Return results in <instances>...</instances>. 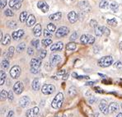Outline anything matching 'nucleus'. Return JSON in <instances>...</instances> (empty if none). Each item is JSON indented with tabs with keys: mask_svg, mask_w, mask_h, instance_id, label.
Here are the masks:
<instances>
[{
	"mask_svg": "<svg viewBox=\"0 0 122 117\" xmlns=\"http://www.w3.org/2000/svg\"><path fill=\"white\" fill-rule=\"evenodd\" d=\"M41 66V59L38 58H33L30 61V72L32 73H38L40 72Z\"/></svg>",
	"mask_w": 122,
	"mask_h": 117,
	"instance_id": "nucleus-1",
	"label": "nucleus"
},
{
	"mask_svg": "<svg viewBox=\"0 0 122 117\" xmlns=\"http://www.w3.org/2000/svg\"><path fill=\"white\" fill-rule=\"evenodd\" d=\"M63 102H64V94L62 92H59L58 94L55 96L54 98L53 102L51 103V106L53 108L56 109V108H60L62 107Z\"/></svg>",
	"mask_w": 122,
	"mask_h": 117,
	"instance_id": "nucleus-2",
	"label": "nucleus"
},
{
	"mask_svg": "<svg viewBox=\"0 0 122 117\" xmlns=\"http://www.w3.org/2000/svg\"><path fill=\"white\" fill-rule=\"evenodd\" d=\"M113 64V58L112 56H104L98 60V65L100 67H109Z\"/></svg>",
	"mask_w": 122,
	"mask_h": 117,
	"instance_id": "nucleus-3",
	"label": "nucleus"
},
{
	"mask_svg": "<svg viewBox=\"0 0 122 117\" xmlns=\"http://www.w3.org/2000/svg\"><path fill=\"white\" fill-rule=\"evenodd\" d=\"M80 41H81L82 44L84 45H92L94 43L95 37H93L92 35L84 34V35L81 36V37H80Z\"/></svg>",
	"mask_w": 122,
	"mask_h": 117,
	"instance_id": "nucleus-4",
	"label": "nucleus"
},
{
	"mask_svg": "<svg viewBox=\"0 0 122 117\" xmlns=\"http://www.w3.org/2000/svg\"><path fill=\"white\" fill-rule=\"evenodd\" d=\"M55 91V87L52 84H44L41 87V92L45 95H51Z\"/></svg>",
	"mask_w": 122,
	"mask_h": 117,
	"instance_id": "nucleus-5",
	"label": "nucleus"
},
{
	"mask_svg": "<svg viewBox=\"0 0 122 117\" xmlns=\"http://www.w3.org/2000/svg\"><path fill=\"white\" fill-rule=\"evenodd\" d=\"M69 32V29L67 27V26H60L56 31V37L58 38H62V37H64L65 36H67Z\"/></svg>",
	"mask_w": 122,
	"mask_h": 117,
	"instance_id": "nucleus-6",
	"label": "nucleus"
},
{
	"mask_svg": "<svg viewBox=\"0 0 122 117\" xmlns=\"http://www.w3.org/2000/svg\"><path fill=\"white\" fill-rule=\"evenodd\" d=\"M21 73V68L17 65H14L10 69V75L12 78H17L20 76Z\"/></svg>",
	"mask_w": 122,
	"mask_h": 117,
	"instance_id": "nucleus-7",
	"label": "nucleus"
},
{
	"mask_svg": "<svg viewBox=\"0 0 122 117\" xmlns=\"http://www.w3.org/2000/svg\"><path fill=\"white\" fill-rule=\"evenodd\" d=\"M99 109L100 111L103 113L104 115H107L109 112V106L108 103L106 100H102L99 104Z\"/></svg>",
	"mask_w": 122,
	"mask_h": 117,
	"instance_id": "nucleus-8",
	"label": "nucleus"
},
{
	"mask_svg": "<svg viewBox=\"0 0 122 117\" xmlns=\"http://www.w3.org/2000/svg\"><path fill=\"white\" fill-rule=\"evenodd\" d=\"M23 88H24V87H23V84L21 83V82H17L13 86V92L17 95H19L22 92Z\"/></svg>",
	"mask_w": 122,
	"mask_h": 117,
	"instance_id": "nucleus-9",
	"label": "nucleus"
},
{
	"mask_svg": "<svg viewBox=\"0 0 122 117\" xmlns=\"http://www.w3.org/2000/svg\"><path fill=\"white\" fill-rule=\"evenodd\" d=\"M39 108L38 107H33L31 108V109H29L26 111V117H36V115L39 113Z\"/></svg>",
	"mask_w": 122,
	"mask_h": 117,
	"instance_id": "nucleus-10",
	"label": "nucleus"
},
{
	"mask_svg": "<svg viewBox=\"0 0 122 117\" xmlns=\"http://www.w3.org/2000/svg\"><path fill=\"white\" fill-rule=\"evenodd\" d=\"M61 61V57L59 55H53L50 58V64L52 66L57 65Z\"/></svg>",
	"mask_w": 122,
	"mask_h": 117,
	"instance_id": "nucleus-11",
	"label": "nucleus"
},
{
	"mask_svg": "<svg viewBox=\"0 0 122 117\" xmlns=\"http://www.w3.org/2000/svg\"><path fill=\"white\" fill-rule=\"evenodd\" d=\"M37 7H38L39 9H41L43 12H47L50 9L49 5L45 1H39L38 3H37Z\"/></svg>",
	"mask_w": 122,
	"mask_h": 117,
	"instance_id": "nucleus-12",
	"label": "nucleus"
},
{
	"mask_svg": "<svg viewBox=\"0 0 122 117\" xmlns=\"http://www.w3.org/2000/svg\"><path fill=\"white\" fill-rule=\"evenodd\" d=\"M64 48V44L61 41L56 42L55 44H53L51 46V51H61Z\"/></svg>",
	"mask_w": 122,
	"mask_h": 117,
	"instance_id": "nucleus-13",
	"label": "nucleus"
},
{
	"mask_svg": "<svg viewBox=\"0 0 122 117\" xmlns=\"http://www.w3.org/2000/svg\"><path fill=\"white\" fill-rule=\"evenodd\" d=\"M23 35H24V31L20 29L18 31H15L12 32V37L13 38L14 41H18V40H20L23 36Z\"/></svg>",
	"mask_w": 122,
	"mask_h": 117,
	"instance_id": "nucleus-14",
	"label": "nucleus"
},
{
	"mask_svg": "<svg viewBox=\"0 0 122 117\" xmlns=\"http://www.w3.org/2000/svg\"><path fill=\"white\" fill-rule=\"evenodd\" d=\"M78 6H79L80 9L85 12H90V5L87 1H81L78 3Z\"/></svg>",
	"mask_w": 122,
	"mask_h": 117,
	"instance_id": "nucleus-15",
	"label": "nucleus"
},
{
	"mask_svg": "<svg viewBox=\"0 0 122 117\" xmlns=\"http://www.w3.org/2000/svg\"><path fill=\"white\" fill-rule=\"evenodd\" d=\"M68 19H69V21H70L71 23H75L78 21V16L74 11H72V12H70L68 14Z\"/></svg>",
	"mask_w": 122,
	"mask_h": 117,
	"instance_id": "nucleus-16",
	"label": "nucleus"
},
{
	"mask_svg": "<svg viewBox=\"0 0 122 117\" xmlns=\"http://www.w3.org/2000/svg\"><path fill=\"white\" fill-rule=\"evenodd\" d=\"M8 5L11 8H13V9H19L21 7V3L17 1V0H9L8 2Z\"/></svg>",
	"mask_w": 122,
	"mask_h": 117,
	"instance_id": "nucleus-17",
	"label": "nucleus"
},
{
	"mask_svg": "<svg viewBox=\"0 0 122 117\" xmlns=\"http://www.w3.org/2000/svg\"><path fill=\"white\" fill-rule=\"evenodd\" d=\"M30 98L28 97L25 96L19 100V104H20L21 107H26L30 104Z\"/></svg>",
	"mask_w": 122,
	"mask_h": 117,
	"instance_id": "nucleus-18",
	"label": "nucleus"
},
{
	"mask_svg": "<svg viewBox=\"0 0 122 117\" xmlns=\"http://www.w3.org/2000/svg\"><path fill=\"white\" fill-rule=\"evenodd\" d=\"M36 23V17H34L33 14H30L26 20V26H32Z\"/></svg>",
	"mask_w": 122,
	"mask_h": 117,
	"instance_id": "nucleus-19",
	"label": "nucleus"
},
{
	"mask_svg": "<svg viewBox=\"0 0 122 117\" xmlns=\"http://www.w3.org/2000/svg\"><path fill=\"white\" fill-rule=\"evenodd\" d=\"M33 33H34V35H35V36H36V37L41 36V24L37 23V24L36 25L35 27H34V29H33Z\"/></svg>",
	"mask_w": 122,
	"mask_h": 117,
	"instance_id": "nucleus-20",
	"label": "nucleus"
},
{
	"mask_svg": "<svg viewBox=\"0 0 122 117\" xmlns=\"http://www.w3.org/2000/svg\"><path fill=\"white\" fill-rule=\"evenodd\" d=\"M61 17H62V13L60 12H57L55 13L50 15L49 18L52 21H59V20L61 19Z\"/></svg>",
	"mask_w": 122,
	"mask_h": 117,
	"instance_id": "nucleus-21",
	"label": "nucleus"
},
{
	"mask_svg": "<svg viewBox=\"0 0 122 117\" xmlns=\"http://www.w3.org/2000/svg\"><path fill=\"white\" fill-rule=\"evenodd\" d=\"M118 110H119V107H118V104L116 102H112L109 105V112L110 113H114L117 111Z\"/></svg>",
	"mask_w": 122,
	"mask_h": 117,
	"instance_id": "nucleus-22",
	"label": "nucleus"
},
{
	"mask_svg": "<svg viewBox=\"0 0 122 117\" xmlns=\"http://www.w3.org/2000/svg\"><path fill=\"white\" fill-rule=\"evenodd\" d=\"M40 80L38 78H35L32 82V84H31V87H32V89L34 91H38L40 89Z\"/></svg>",
	"mask_w": 122,
	"mask_h": 117,
	"instance_id": "nucleus-23",
	"label": "nucleus"
},
{
	"mask_svg": "<svg viewBox=\"0 0 122 117\" xmlns=\"http://www.w3.org/2000/svg\"><path fill=\"white\" fill-rule=\"evenodd\" d=\"M95 34H96L97 36H102V35H104L103 32V26H97V27H95Z\"/></svg>",
	"mask_w": 122,
	"mask_h": 117,
	"instance_id": "nucleus-24",
	"label": "nucleus"
},
{
	"mask_svg": "<svg viewBox=\"0 0 122 117\" xmlns=\"http://www.w3.org/2000/svg\"><path fill=\"white\" fill-rule=\"evenodd\" d=\"M14 50H15V48H14L13 46H11V47L8 48V52L5 54V56H6V58H12V57L13 56Z\"/></svg>",
	"mask_w": 122,
	"mask_h": 117,
	"instance_id": "nucleus-25",
	"label": "nucleus"
},
{
	"mask_svg": "<svg viewBox=\"0 0 122 117\" xmlns=\"http://www.w3.org/2000/svg\"><path fill=\"white\" fill-rule=\"evenodd\" d=\"M99 7L100 8H102V9H107L108 8H110V4L107 0H102L100 3Z\"/></svg>",
	"mask_w": 122,
	"mask_h": 117,
	"instance_id": "nucleus-26",
	"label": "nucleus"
},
{
	"mask_svg": "<svg viewBox=\"0 0 122 117\" xmlns=\"http://www.w3.org/2000/svg\"><path fill=\"white\" fill-rule=\"evenodd\" d=\"M77 48V45L76 43L74 42H69L67 44V46H66V49H67V50H76Z\"/></svg>",
	"mask_w": 122,
	"mask_h": 117,
	"instance_id": "nucleus-27",
	"label": "nucleus"
},
{
	"mask_svg": "<svg viewBox=\"0 0 122 117\" xmlns=\"http://www.w3.org/2000/svg\"><path fill=\"white\" fill-rule=\"evenodd\" d=\"M11 41V36L10 35H8V34H7V35H5V36L3 37V41L1 42L2 45H4V46H7L8 44H9Z\"/></svg>",
	"mask_w": 122,
	"mask_h": 117,
	"instance_id": "nucleus-28",
	"label": "nucleus"
},
{
	"mask_svg": "<svg viewBox=\"0 0 122 117\" xmlns=\"http://www.w3.org/2000/svg\"><path fill=\"white\" fill-rule=\"evenodd\" d=\"M27 17H28V14H27V12H26V11L22 12L20 14V21H21V22H25V21H26Z\"/></svg>",
	"mask_w": 122,
	"mask_h": 117,
	"instance_id": "nucleus-29",
	"label": "nucleus"
},
{
	"mask_svg": "<svg viewBox=\"0 0 122 117\" xmlns=\"http://www.w3.org/2000/svg\"><path fill=\"white\" fill-rule=\"evenodd\" d=\"M0 75H1V78H0V85H3V83L5 82V80H6L7 75L5 73V72H3V70H1V72H0Z\"/></svg>",
	"mask_w": 122,
	"mask_h": 117,
	"instance_id": "nucleus-30",
	"label": "nucleus"
},
{
	"mask_svg": "<svg viewBox=\"0 0 122 117\" xmlns=\"http://www.w3.org/2000/svg\"><path fill=\"white\" fill-rule=\"evenodd\" d=\"M110 8L113 11V12H118V9H119V5H118L117 3L113 2V3H112L110 4Z\"/></svg>",
	"mask_w": 122,
	"mask_h": 117,
	"instance_id": "nucleus-31",
	"label": "nucleus"
},
{
	"mask_svg": "<svg viewBox=\"0 0 122 117\" xmlns=\"http://www.w3.org/2000/svg\"><path fill=\"white\" fill-rule=\"evenodd\" d=\"M52 40L51 39H45L42 41V45L45 47H48L50 46H52Z\"/></svg>",
	"mask_w": 122,
	"mask_h": 117,
	"instance_id": "nucleus-32",
	"label": "nucleus"
},
{
	"mask_svg": "<svg viewBox=\"0 0 122 117\" xmlns=\"http://www.w3.org/2000/svg\"><path fill=\"white\" fill-rule=\"evenodd\" d=\"M47 30L49 31L50 32H55V30H56V26H55V24H53V23H49V24L47 25Z\"/></svg>",
	"mask_w": 122,
	"mask_h": 117,
	"instance_id": "nucleus-33",
	"label": "nucleus"
},
{
	"mask_svg": "<svg viewBox=\"0 0 122 117\" xmlns=\"http://www.w3.org/2000/svg\"><path fill=\"white\" fill-rule=\"evenodd\" d=\"M7 26H8V27L12 28V29H13V28H16L17 26V23L15 21H10L7 22Z\"/></svg>",
	"mask_w": 122,
	"mask_h": 117,
	"instance_id": "nucleus-34",
	"label": "nucleus"
},
{
	"mask_svg": "<svg viewBox=\"0 0 122 117\" xmlns=\"http://www.w3.org/2000/svg\"><path fill=\"white\" fill-rule=\"evenodd\" d=\"M2 67L3 68V69H8L9 67V62L7 59H4L2 61Z\"/></svg>",
	"mask_w": 122,
	"mask_h": 117,
	"instance_id": "nucleus-35",
	"label": "nucleus"
},
{
	"mask_svg": "<svg viewBox=\"0 0 122 117\" xmlns=\"http://www.w3.org/2000/svg\"><path fill=\"white\" fill-rule=\"evenodd\" d=\"M107 24L110 25L112 26H116L117 25V21H116V18H112V19H108L107 20Z\"/></svg>",
	"mask_w": 122,
	"mask_h": 117,
	"instance_id": "nucleus-36",
	"label": "nucleus"
},
{
	"mask_svg": "<svg viewBox=\"0 0 122 117\" xmlns=\"http://www.w3.org/2000/svg\"><path fill=\"white\" fill-rule=\"evenodd\" d=\"M76 93H77L76 88H75L74 87H71L69 89V91H68V94H69V96H71V97H73L75 94H76Z\"/></svg>",
	"mask_w": 122,
	"mask_h": 117,
	"instance_id": "nucleus-37",
	"label": "nucleus"
},
{
	"mask_svg": "<svg viewBox=\"0 0 122 117\" xmlns=\"http://www.w3.org/2000/svg\"><path fill=\"white\" fill-rule=\"evenodd\" d=\"M25 48H26V44H25V43H21V44H19L18 46H17V51L21 52L22 50H25Z\"/></svg>",
	"mask_w": 122,
	"mask_h": 117,
	"instance_id": "nucleus-38",
	"label": "nucleus"
},
{
	"mask_svg": "<svg viewBox=\"0 0 122 117\" xmlns=\"http://www.w3.org/2000/svg\"><path fill=\"white\" fill-rule=\"evenodd\" d=\"M43 34H44V36L46 37V39H51L52 37V33H51V32H50L47 29L44 30Z\"/></svg>",
	"mask_w": 122,
	"mask_h": 117,
	"instance_id": "nucleus-39",
	"label": "nucleus"
},
{
	"mask_svg": "<svg viewBox=\"0 0 122 117\" xmlns=\"http://www.w3.org/2000/svg\"><path fill=\"white\" fill-rule=\"evenodd\" d=\"M0 96H1V99L2 100H4L8 97V93L5 90H1V92H0Z\"/></svg>",
	"mask_w": 122,
	"mask_h": 117,
	"instance_id": "nucleus-40",
	"label": "nucleus"
},
{
	"mask_svg": "<svg viewBox=\"0 0 122 117\" xmlns=\"http://www.w3.org/2000/svg\"><path fill=\"white\" fill-rule=\"evenodd\" d=\"M46 54H47V52H46V50H41L40 51V55H39V57H40L41 59H45V57L46 56Z\"/></svg>",
	"mask_w": 122,
	"mask_h": 117,
	"instance_id": "nucleus-41",
	"label": "nucleus"
},
{
	"mask_svg": "<svg viewBox=\"0 0 122 117\" xmlns=\"http://www.w3.org/2000/svg\"><path fill=\"white\" fill-rule=\"evenodd\" d=\"M4 14L5 16H7V17H12V16L14 15L13 12H12L11 9H7L4 11Z\"/></svg>",
	"mask_w": 122,
	"mask_h": 117,
	"instance_id": "nucleus-42",
	"label": "nucleus"
},
{
	"mask_svg": "<svg viewBox=\"0 0 122 117\" xmlns=\"http://www.w3.org/2000/svg\"><path fill=\"white\" fill-rule=\"evenodd\" d=\"M39 42H40V41H39L38 39H35V40H32V41H31L32 46H35L36 48H38L39 47Z\"/></svg>",
	"mask_w": 122,
	"mask_h": 117,
	"instance_id": "nucleus-43",
	"label": "nucleus"
},
{
	"mask_svg": "<svg viewBox=\"0 0 122 117\" xmlns=\"http://www.w3.org/2000/svg\"><path fill=\"white\" fill-rule=\"evenodd\" d=\"M78 32H73L70 36V40L71 41H75V40H77V38H78Z\"/></svg>",
	"mask_w": 122,
	"mask_h": 117,
	"instance_id": "nucleus-44",
	"label": "nucleus"
},
{
	"mask_svg": "<svg viewBox=\"0 0 122 117\" xmlns=\"http://www.w3.org/2000/svg\"><path fill=\"white\" fill-rule=\"evenodd\" d=\"M7 4V0H0V7H1V9H3V8L6 7Z\"/></svg>",
	"mask_w": 122,
	"mask_h": 117,
	"instance_id": "nucleus-45",
	"label": "nucleus"
},
{
	"mask_svg": "<svg viewBox=\"0 0 122 117\" xmlns=\"http://www.w3.org/2000/svg\"><path fill=\"white\" fill-rule=\"evenodd\" d=\"M103 32H104V35L107 36H108L111 33L110 30H109L107 27H106V26H103Z\"/></svg>",
	"mask_w": 122,
	"mask_h": 117,
	"instance_id": "nucleus-46",
	"label": "nucleus"
},
{
	"mask_svg": "<svg viewBox=\"0 0 122 117\" xmlns=\"http://www.w3.org/2000/svg\"><path fill=\"white\" fill-rule=\"evenodd\" d=\"M114 67L116 68H121L122 67V63L121 61H117L114 64Z\"/></svg>",
	"mask_w": 122,
	"mask_h": 117,
	"instance_id": "nucleus-47",
	"label": "nucleus"
},
{
	"mask_svg": "<svg viewBox=\"0 0 122 117\" xmlns=\"http://www.w3.org/2000/svg\"><path fill=\"white\" fill-rule=\"evenodd\" d=\"M97 101V98L95 97L94 96H91V97H89V103H91V104H93L95 102Z\"/></svg>",
	"mask_w": 122,
	"mask_h": 117,
	"instance_id": "nucleus-48",
	"label": "nucleus"
},
{
	"mask_svg": "<svg viewBox=\"0 0 122 117\" xmlns=\"http://www.w3.org/2000/svg\"><path fill=\"white\" fill-rule=\"evenodd\" d=\"M90 25L92 27H97V21H94V20H91L90 21Z\"/></svg>",
	"mask_w": 122,
	"mask_h": 117,
	"instance_id": "nucleus-49",
	"label": "nucleus"
},
{
	"mask_svg": "<svg viewBox=\"0 0 122 117\" xmlns=\"http://www.w3.org/2000/svg\"><path fill=\"white\" fill-rule=\"evenodd\" d=\"M8 100H9V101H12V100H13V94H12V91L8 92Z\"/></svg>",
	"mask_w": 122,
	"mask_h": 117,
	"instance_id": "nucleus-50",
	"label": "nucleus"
},
{
	"mask_svg": "<svg viewBox=\"0 0 122 117\" xmlns=\"http://www.w3.org/2000/svg\"><path fill=\"white\" fill-rule=\"evenodd\" d=\"M27 54L29 55H32L34 54V50L31 47H28L27 48Z\"/></svg>",
	"mask_w": 122,
	"mask_h": 117,
	"instance_id": "nucleus-51",
	"label": "nucleus"
},
{
	"mask_svg": "<svg viewBox=\"0 0 122 117\" xmlns=\"http://www.w3.org/2000/svg\"><path fill=\"white\" fill-rule=\"evenodd\" d=\"M66 71L64 69H61L60 71L57 73V75H62V76H64V74H65Z\"/></svg>",
	"mask_w": 122,
	"mask_h": 117,
	"instance_id": "nucleus-52",
	"label": "nucleus"
},
{
	"mask_svg": "<svg viewBox=\"0 0 122 117\" xmlns=\"http://www.w3.org/2000/svg\"><path fill=\"white\" fill-rule=\"evenodd\" d=\"M95 92H98V93H102V92H103V91H102V90L99 87H95Z\"/></svg>",
	"mask_w": 122,
	"mask_h": 117,
	"instance_id": "nucleus-53",
	"label": "nucleus"
},
{
	"mask_svg": "<svg viewBox=\"0 0 122 117\" xmlns=\"http://www.w3.org/2000/svg\"><path fill=\"white\" fill-rule=\"evenodd\" d=\"M13 116V111H10L9 112H8V116H7V117H12Z\"/></svg>",
	"mask_w": 122,
	"mask_h": 117,
	"instance_id": "nucleus-54",
	"label": "nucleus"
},
{
	"mask_svg": "<svg viewBox=\"0 0 122 117\" xmlns=\"http://www.w3.org/2000/svg\"><path fill=\"white\" fill-rule=\"evenodd\" d=\"M94 83H95V82H87V83H86V85H87V86H92V85H93Z\"/></svg>",
	"mask_w": 122,
	"mask_h": 117,
	"instance_id": "nucleus-55",
	"label": "nucleus"
},
{
	"mask_svg": "<svg viewBox=\"0 0 122 117\" xmlns=\"http://www.w3.org/2000/svg\"><path fill=\"white\" fill-rule=\"evenodd\" d=\"M68 76H69V75H68V74L64 75V78H63V79H64V80H66V79L68 78Z\"/></svg>",
	"mask_w": 122,
	"mask_h": 117,
	"instance_id": "nucleus-56",
	"label": "nucleus"
},
{
	"mask_svg": "<svg viewBox=\"0 0 122 117\" xmlns=\"http://www.w3.org/2000/svg\"><path fill=\"white\" fill-rule=\"evenodd\" d=\"M98 74H99L100 76H102V78H106V77H107V76H106V75H104V74H102V73H98Z\"/></svg>",
	"mask_w": 122,
	"mask_h": 117,
	"instance_id": "nucleus-57",
	"label": "nucleus"
},
{
	"mask_svg": "<svg viewBox=\"0 0 122 117\" xmlns=\"http://www.w3.org/2000/svg\"><path fill=\"white\" fill-rule=\"evenodd\" d=\"M120 49H121V50L122 51V41L121 43H120Z\"/></svg>",
	"mask_w": 122,
	"mask_h": 117,
	"instance_id": "nucleus-58",
	"label": "nucleus"
},
{
	"mask_svg": "<svg viewBox=\"0 0 122 117\" xmlns=\"http://www.w3.org/2000/svg\"><path fill=\"white\" fill-rule=\"evenodd\" d=\"M116 117H122V113H119V114L116 116Z\"/></svg>",
	"mask_w": 122,
	"mask_h": 117,
	"instance_id": "nucleus-59",
	"label": "nucleus"
},
{
	"mask_svg": "<svg viewBox=\"0 0 122 117\" xmlns=\"http://www.w3.org/2000/svg\"><path fill=\"white\" fill-rule=\"evenodd\" d=\"M17 1L20 2V3H22V2H23V0H17Z\"/></svg>",
	"mask_w": 122,
	"mask_h": 117,
	"instance_id": "nucleus-60",
	"label": "nucleus"
},
{
	"mask_svg": "<svg viewBox=\"0 0 122 117\" xmlns=\"http://www.w3.org/2000/svg\"><path fill=\"white\" fill-rule=\"evenodd\" d=\"M68 1H73V0H68Z\"/></svg>",
	"mask_w": 122,
	"mask_h": 117,
	"instance_id": "nucleus-61",
	"label": "nucleus"
},
{
	"mask_svg": "<svg viewBox=\"0 0 122 117\" xmlns=\"http://www.w3.org/2000/svg\"><path fill=\"white\" fill-rule=\"evenodd\" d=\"M121 107H122V103H121Z\"/></svg>",
	"mask_w": 122,
	"mask_h": 117,
	"instance_id": "nucleus-62",
	"label": "nucleus"
}]
</instances>
